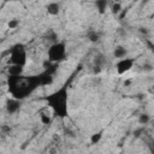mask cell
Listing matches in <instances>:
<instances>
[{
  "label": "cell",
  "mask_w": 154,
  "mask_h": 154,
  "mask_svg": "<svg viewBox=\"0 0 154 154\" xmlns=\"http://www.w3.org/2000/svg\"><path fill=\"white\" fill-rule=\"evenodd\" d=\"M143 69H144L146 71H152V70H153V66H152V64H146V65L143 66Z\"/></svg>",
  "instance_id": "obj_17"
},
{
  "label": "cell",
  "mask_w": 154,
  "mask_h": 154,
  "mask_svg": "<svg viewBox=\"0 0 154 154\" xmlns=\"http://www.w3.org/2000/svg\"><path fill=\"white\" fill-rule=\"evenodd\" d=\"M108 7H109V10H111L112 14H114V16H119V14H120V12L123 11V5H122V2H119V1H116V2L108 4Z\"/></svg>",
  "instance_id": "obj_11"
},
{
  "label": "cell",
  "mask_w": 154,
  "mask_h": 154,
  "mask_svg": "<svg viewBox=\"0 0 154 154\" xmlns=\"http://www.w3.org/2000/svg\"><path fill=\"white\" fill-rule=\"evenodd\" d=\"M6 71H7V76H20V75H24V67L18 66V65H8Z\"/></svg>",
  "instance_id": "obj_9"
},
{
  "label": "cell",
  "mask_w": 154,
  "mask_h": 154,
  "mask_svg": "<svg viewBox=\"0 0 154 154\" xmlns=\"http://www.w3.org/2000/svg\"><path fill=\"white\" fill-rule=\"evenodd\" d=\"M45 100L53 116L60 119H65L69 117V88L66 84L46 95Z\"/></svg>",
  "instance_id": "obj_2"
},
{
  "label": "cell",
  "mask_w": 154,
  "mask_h": 154,
  "mask_svg": "<svg viewBox=\"0 0 154 154\" xmlns=\"http://www.w3.org/2000/svg\"><path fill=\"white\" fill-rule=\"evenodd\" d=\"M40 87L38 75L34 76H7V89L11 97L19 101L28 97Z\"/></svg>",
  "instance_id": "obj_1"
},
{
  "label": "cell",
  "mask_w": 154,
  "mask_h": 154,
  "mask_svg": "<svg viewBox=\"0 0 154 154\" xmlns=\"http://www.w3.org/2000/svg\"><path fill=\"white\" fill-rule=\"evenodd\" d=\"M150 122V116L147 114V113H142L138 116V123L141 125H147L148 123Z\"/></svg>",
  "instance_id": "obj_15"
},
{
  "label": "cell",
  "mask_w": 154,
  "mask_h": 154,
  "mask_svg": "<svg viewBox=\"0 0 154 154\" xmlns=\"http://www.w3.org/2000/svg\"><path fill=\"white\" fill-rule=\"evenodd\" d=\"M113 57L118 60V59H123L125 57H128V49L124 46H116L113 49Z\"/></svg>",
  "instance_id": "obj_10"
},
{
  "label": "cell",
  "mask_w": 154,
  "mask_h": 154,
  "mask_svg": "<svg viewBox=\"0 0 154 154\" xmlns=\"http://www.w3.org/2000/svg\"><path fill=\"white\" fill-rule=\"evenodd\" d=\"M135 65V59L131 57H125L123 59H118L116 61V71L118 75H125L126 72H129Z\"/></svg>",
  "instance_id": "obj_5"
},
{
  "label": "cell",
  "mask_w": 154,
  "mask_h": 154,
  "mask_svg": "<svg viewBox=\"0 0 154 154\" xmlns=\"http://www.w3.org/2000/svg\"><path fill=\"white\" fill-rule=\"evenodd\" d=\"M38 118H40L41 124H43V125H51L52 122H53V113L46 106V107H43L42 109L38 111Z\"/></svg>",
  "instance_id": "obj_7"
},
{
  "label": "cell",
  "mask_w": 154,
  "mask_h": 154,
  "mask_svg": "<svg viewBox=\"0 0 154 154\" xmlns=\"http://www.w3.org/2000/svg\"><path fill=\"white\" fill-rule=\"evenodd\" d=\"M20 105H22V101L17 100V99H13V97H8L5 102V109L8 114H14L19 111Z\"/></svg>",
  "instance_id": "obj_6"
},
{
  "label": "cell",
  "mask_w": 154,
  "mask_h": 154,
  "mask_svg": "<svg viewBox=\"0 0 154 154\" xmlns=\"http://www.w3.org/2000/svg\"><path fill=\"white\" fill-rule=\"evenodd\" d=\"M95 7H96L97 12L102 14V13H105L106 10L108 8V1H106V0H99V1L95 2Z\"/></svg>",
  "instance_id": "obj_12"
},
{
  "label": "cell",
  "mask_w": 154,
  "mask_h": 154,
  "mask_svg": "<svg viewBox=\"0 0 154 154\" xmlns=\"http://www.w3.org/2000/svg\"><path fill=\"white\" fill-rule=\"evenodd\" d=\"M48 153H49V154H58V150H57V148H54V147H53V148H51V149H49V152H48Z\"/></svg>",
  "instance_id": "obj_18"
},
{
  "label": "cell",
  "mask_w": 154,
  "mask_h": 154,
  "mask_svg": "<svg viewBox=\"0 0 154 154\" xmlns=\"http://www.w3.org/2000/svg\"><path fill=\"white\" fill-rule=\"evenodd\" d=\"M19 24H20L19 19H17V18H12V19L8 20V23H7V28L11 29V30H13V29H17V28L19 26Z\"/></svg>",
  "instance_id": "obj_16"
},
{
  "label": "cell",
  "mask_w": 154,
  "mask_h": 154,
  "mask_svg": "<svg viewBox=\"0 0 154 154\" xmlns=\"http://www.w3.org/2000/svg\"><path fill=\"white\" fill-rule=\"evenodd\" d=\"M102 136H103V131H102V130H101V131H97V132H94V134L90 136V138H89L90 144H99L100 141L102 140Z\"/></svg>",
  "instance_id": "obj_13"
},
{
  "label": "cell",
  "mask_w": 154,
  "mask_h": 154,
  "mask_svg": "<svg viewBox=\"0 0 154 154\" xmlns=\"http://www.w3.org/2000/svg\"><path fill=\"white\" fill-rule=\"evenodd\" d=\"M46 12L47 14L52 16V17H55L59 14L60 12V4L57 2V1H52V2H48L46 5Z\"/></svg>",
  "instance_id": "obj_8"
},
{
  "label": "cell",
  "mask_w": 154,
  "mask_h": 154,
  "mask_svg": "<svg viewBox=\"0 0 154 154\" xmlns=\"http://www.w3.org/2000/svg\"><path fill=\"white\" fill-rule=\"evenodd\" d=\"M8 61H10V65H18V66L25 67L28 63V52L24 43H16L11 47Z\"/></svg>",
  "instance_id": "obj_3"
},
{
  "label": "cell",
  "mask_w": 154,
  "mask_h": 154,
  "mask_svg": "<svg viewBox=\"0 0 154 154\" xmlns=\"http://www.w3.org/2000/svg\"><path fill=\"white\" fill-rule=\"evenodd\" d=\"M67 53L66 43L64 41H57L52 43L47 49V60L51 64H58L63 60H65Z\"/></svg>",
  "instance_id": "obj_4"
},
{
  "label": "cell",
  "mask_w": 154,
  "mask_h": 154,
  "mask_svg": "<svg viewBox=\"0 0 154 154\" xmlns=\"http://www.w3.org/2000/svg\"><path fill=\"white\" fill-rule=\"evenodd\" d=\"M87 38L90 41V42H97L100 40V34L95 30H90L88 34H87Z\"/></svg>",
  "instance_id": "obj_14"
}]
</instances>
